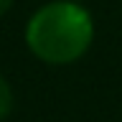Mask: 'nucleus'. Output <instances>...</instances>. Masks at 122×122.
Segmentation results:
<instances>
[{
  "instance_id": "f257e3e1",
  "label": "nucleus",
  "mask_w": 122,
  "mask_h": 122,
  "mask_svg": "<svg viewBox=\"0 0 122 122\" xmlns=\"http://www.w3.org/2000/svg\"><path fill=\"white\" fill-rule=\"evenodd\" d=\"M25 46L43 64H74L94 43V18L79 0H51L25 23Z\"/></svg>"
},
{
  "instance_id": "7ed1b4c3",
  "label": "nucleus",
  "mask_w": 122,
  "mask_h": 122,
  "mask_svg": "<svg viewBox=\"0 0 122 122\" xmlns=\"http://www.w3.org/2000/svg\"><path fill=\"white\" fill-rule=\"evenodd\" d=\"M10 5H13V0H0V18L10 10Z\"/></svg>"
},
{
  "instance_id": "20e7f679",
  "label": "nucleus",
  "mask_w": 122,
  "mask_h": 122,
  "mask_svg": "<svg viewBox=\"0 0 122 122\" xmlns=\"http://www.w3.org/2000/svg\"><path fill=\"white\" fill-rule=\"evenodd\" d=\"M79 3H81V0H79Z\"/></svg>"
},
{
  "instance_id": "f03ea898",
  "label": "nucleus",
  "mask_w": 122,
  "mask_h": 122,
  "mask_svg": "<svg viewBox=\"0 0 122 122\" xmlns=\"http://www.w3.org/2000/svg\"><path fill=\"white\" fill-rule=\"evenodd\" d=\"M13 104H15V94H13V86L5 76L0 74V122L5 120L8 114L13 112Z\"/></svg>"
}]
</instances>
